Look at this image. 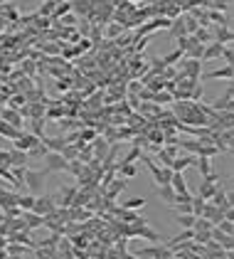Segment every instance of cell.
<instances>
[{
	"label": "cell",
	"mask_w": 234,
	"mask_h": 259,
	"mask_svg": "<svg viewBox=\"0 0 234 259\" xmlns=\"http://www.w3.org/2000/svg\"><path fill=\"white\" fill-rule=\"evenodd\" d=\"M45 170H32V168H28L25 170V188L32 193V195H42V190H45Z\"/></svg>",
	"instance_id": "1"
},
{
	"label": "cell",
	"mask_w": 234,
	"mask_h": 259,
	"mask_svg": "<svg viewBox=\"0 0 234 259\" xmlns=\"http://www.w3.org/2000/svg\"><path fill=\"white\" fill-rule=\"evenodd\" d=\"M219 185H222V178H219V175L212 170L207 178H202V180H200V190H197V197H202V200H209Z\"/></svg>",
	"instance_id": "2"
},
{
	"label": "cell",
	"mask_w": 234,
	"mask_h": 259,
	"mask_svg": "<svg viewBox=\"0 0 234 259\" xmlns=\"http://www.w3.org/2000/svg\"><path fill=\"white\" fill-rule=\"evenodd\" d=\"M42 161H45V173H64V170H69V161H64L62 153L50 151Z\"/></svg>",
	"instance_id": "3"
},
{
	"label": "cell",
	"mask_w": 234,
	"mask_h": 259,
	"mask_svg": "<svg viewBox=\"0 0 234 259\" xmlns=\"http://www.w3.org/2000/svg\"><path fill=\"white\" fill-rule=\"evenodd\" d=\"M55 210H57V202H55V197H52V195H47V193L35 195V207H32V212H35V215L47 217V215H50V212H55Z\"/></svg>",
	"instance_id": "4"
},
{
	"label": "cell",
	"mask_w": 234,
	"mask_h": 259,
	"mask_svg": "<svg viewBox=\"0 0 234 259\" xmlns=\"http://www.w3.org/2000/svg\"><path fill=\"white\" fill-rule=\"evenodd\" d=\"M77 190H79V185H64V188H59V190L52 195L55 202H57V207H72Z\"/></svg>",
	"instance_id": "5"
},
{
	"label": "cell",
	"mask_w": 234,
	"mask_h": 259,
	"mask_svg": "<svg viewBox=\"0 0 234 259\" xmlns=\"http://www.w3.org/2000/svg\"><path fill=\"white\" fill-rule=\"evenodd\" d=\"M175 158H177V143H168L155 151V161H160V165H165V168H170V163Z\"/></svg>",
	"instance_id": "6"
},
{
	"label": "cell",
	"mask_w": 234,
	"mask_h": 259,
	"mask_svg": "<svg viewBox=\"0 0 234 259\" xmlns=\"http://www.w3.org/2000/svg\"><path fill=\"white\" fill-rule=\"evenodd\" d=\"M126 185H128V183H126V178H121V175H118V178H114V180H111V183L101 190V195H104L106 200H116V197L126 190Z\"/></svg>",
	"instance_id": "7"
},
{
	"label": "cell",
	"mask_w": 234,
	"mask_h": 259,
	"mask_svg": "<svg viewBox=\"0 0 234 259\" xmlns=\"http://www.w3.org/2000/svg\"><path fill=\"white\" fill-rule=\"evenodd\" d=\"M20 193L18 190H8V188H0V210H13L18 207Z\"/></svg>",
	"instance_id": "8"
},
{
	"label": "cell",
	"mask_w": 234,
	"mask_h": 259,
	"mask_svg": "<svg viewBox=\"0 0 234 259\" xmlns=\"http://www.w3.org/2000/svg\"><path fill=\"white\" fill-rule=\"evenodd\" d=\"M0 121H5V124L15 126L18 131H23V114L15 111V109H10V106H5L3 111H0Z\"/></svg>",
	"instance_id": "9"
},
{
	"label": "cell",
	"mask_w": 234,
	"mask_h": 259,
	"mask_svg": "<svg viewBox=\"0 0 234 259\" xmlns=\"http://www.w3.org/2000/svg\"><path fill=\"white\" fill-rule=\"evenodd\" d=\"M224 47H227V45H222V42H209V45H205V52H202V62L222 60V55H224Z\"/></svg>",
	"instance_id": "10"
},
{
	"label": "cell",
	"mask_w": 234,
	"mask_h": 259,
	"mask_svg": "<svg viewBox=\"0 0 234 259\" xmlns=\"http://www.w3.org/2000/svg\"><path fill=\"white\" fill-rule=\"evenodd\" d=\"M37 141H40L37 136H32L30 131H23V133H20L15 141H13V148H18V151H25V153H28V151H30V148L37 143Z\"/></svg>",
	"instance_id": "11"
},
{
	"label": "cell",
	"mask_w": 234,
	"mask_h": 259,
	"mask_svg": "<svg viewBox=\"0 0 234 259\" xmlns=\"http://www.w3.org/2000/svg\"><path fill=\"white\" fill-rule=\"evenodd\" d=\"M72 10L82 18H94V3L91 0H72Z\"/></svg>",
	"instance_id": "12"
},
{
	"label": "cell",
	"mask_w": 234,
	"mask_h": 259,
	"mask_svg": "<svg viewBox=\"0 0 234 259\" xmlns=\"http://www.w3.org/2000/svg\"><path fill=\"white\" fill-rule=\"evenodd\" d=\"M202 217H205V220H209V222L217 227V225L224 220V212H222L219 207H214L212 202H207V205H205V210H202Z\"/></svg>",
	"instance_id": "13"
},
{
	"label": "cell",
	"mask_w": 234,
	"mask_h": 259,
	"mask_svg": "<svg viewBox=\"0 0 234 259\" xmlns=\"http://www.w3.org/2000/svg\"><path fill=\"white\" fill-rule=\"evenodd\" d=\"M195 161H197V156H177L173 163H170V168H173V173H182L185 168H190V165H195Z\"/></svg>",
	"instance_id": "14"
},
{
	"label": "cell",
	"mask_w": 234,
	"mask_h": 259,
	"mask_svg": "<svg viewBox=\"0 0 234 259\" xmlns=\"http://www.w3.org/2000/svg\"><path fill=\"white\" fill-rule=\"evenodd\" d=\"M207 202H212V205H214V207H219L222 212H224V210H229V202H227V190H224L222 185L214 190V195H212Z\"/></svg>",
	"instance_id": "15"
},
{
	"label": "cell",
	"mask_w": 234,
	"mask_h": 259,
	"mask_svg": "<svg viewBox=\"0 0 234 259\" xmlns=\"http://www.w3.org/2000/svg\"><path fill=\"white\" fill-rule=\"evenodd\" d=\"M57 5H59V0H42V5H40L35 13H37V18H50V20H52Z\"/></svg>",
	"instance_id": "16"
},
{
	"label": "cell",
	"mask_w": 234,
	"mask_h": 259,
	"mask_svg": "<svg viewBox=\"0 0 234 259\" xmlns=\"http://www.w3.org/2000/svg\"><path fill=\"white\" fill-rule=\"evenodd\" d=\"M232 77H234V69H232V67H227V65L205 74V79H229V82H232Z\"/></svg>",
	"instance_id": "17"
},
{
	"label": "cell",
	"mask_w": 234,
	"mask_h": 259,
	"mask_svg": "<svg viewBox=\"0 0 234 259\" xmlns=\"http://www.w3.org/2000/svg\"><path fill=\"white\" fill-rule=\"evenodd\" d=\"M23 220L28 225V229H37V227H45V217L42 215H35V212H23Z\"/></svg>",
	"instance_id": "18"
},
{
	"label": "cell",
	"mask_w": 234,
	"mask_h": 259,
	"mask_svg": "<svg viewBox=\"0 0 234 259\" xmlns=\"http://www.w3.org/2000/svg\"><path fill=\"white\" fill-rule=\"evenodd\" d=\"M30 252H32L30 247L18 244V242H8V247H5V254H8V257H25V254H30Z\"/></svg>",
	"instance_id": "19"
},
{
	"label": "cell",
	"mask_w": 234,
	"mask_h": 259,
	"mask_svg": "<svg viewBox=\"0 0 234 259\" xmlns=\"http://www.w3.org/2000/svg\"><path fill=\"white\" fill-rule=\"evenodd\" d=\"M209 23L217 25V28H229V18L222 10H209Z\"/></svg>",
	"instance_id": "20"
},
{
	"label": "cell",
	"mask_w": 234,
	"mask_h": 259,
	"mask_svg": "<svg viewBox=\"0 0 234 259\" xmlns=\"http://www.w3.org/2000/svg\"><path fill=\"white\" fill-rule=\"evenodd\" d=\"M116 173L121 178H136L138 175V168H136V163H118L116 165Z\"/></svg>",
	"instance_id": "21"
},
{
	"label": "cell",
	"mask_w": 234,
	"mask_h": 259,
	"mask_svg": "<svg viewBox=\"0 0 234 259\" xmlns=\"http://www.w3.org/2000/svg\"><path fill=\"white\" fill-rule=\"evenodd\" d=\"M168 30H170V35H173L175 40H177V37H185V35H187V32H185V23H182V18H180V15H177V18H175V20L170 23V28H168Z\"/></svg>",
	"instance_id": "22"
},
{
	"label": "cell",
	"mask_w": 234,
	"mask_h": 259,
	"mask_svg": "<svg viewBox=\"0 0 234 259\" xmlns=\"http://www.w3.org/2000/svg\"><path fill=\"white\" fill-rule=\"evenodd\" d=\"M200 45H209V42H214V35H212V30L209 28H197V32L192 35Z\"/></svg>",
	"instance_id": "23"
},
{
	"label": "cell",
	"mask_w": 234,
	"mask_h": 259,
	"mask_svg": "<svg viewBox=\"0 0 234 259\" xmlns=\"http://www.w3.org/2000/svg\"><path fill=\"white\" fill-rule=\"evenodd\" d=\"M91 151H94V158H96V161H104V158H106V138H104V136H101V138H94Z\"/></svg>",
	"instance_id": "24"
},
{
	"label": "cell",
	"mask_w": 234,
	"mask_h": 259,
	"mask_svg": "<svg viewBox=\"0 0 234 259\" xmlns=\"http://www.w3.org/2000/svg\"><path fill=\"white\" fill-rule=\"evenodd\" d=\"M28 153L25 151H18V148H10V168L13 165H28Z\"/></svg>",
	"instance_id": "25"
},
{
	"label": "cell",
	"mask_w": 234,
	"mask_h": 259,
	"mask_svg": "<svg viewBox=\"0 0 234 259\" xmlns=\"http://www.w3.org/2000/svg\"><path fill=\"white\" fill-rule=\"evenodd\" d=\"M195 165H197V170H200V178H207V175L212 173V158L200 156V158L195 161Z\"/></svg>",
	"instance_id": "26"
},
{
	"label": "cell",
	"mask_w": 234,
	"mask_h": 259,
	"mask_svg": "<svg viewBox=\"0 0 234 259\" xmlns=\"http://www.w3.org/2000/svg\"><path fill=\"white\" fill-rule=\"evenodd\" d=\"M158 197L165 202V205H173L175 202V190L170 185H158Z\"/></svg>",
	"instance_id": "27"
},
{
	"label": "cell",
	"mask_w": 234,
	"mask_h": 259,
	"mask_svg": "<svg viewBox=\"0 0 234 259\" xmlns=\"http://www.w3.org/2000/svg\"><path fill=\"white\" fill-rule=\"evenodd\" d=\"M148 205V200L146 197H128V200H123L121 202V207L123 210H143Z\"/></svg>",
	"instance_id": "28"
},
{
	"label": "cell",
	"mask_w": 234,
	"mask_h": 259,
	"mask_svg": "<svg viewBox=\"0 0 234 259\" xmlns=\"http://www.w3.org/2000/svg\"><path fill=\"white\" fill-rule=\"evenodd\" d=\"M180 18H182V23H185V32H187V35H195L197 28H200V23H197L190 13H180Z\"/></svg>",
	"instance_id": "29"
},
{
	"label": "cell",
	"mask_w": 234,
	"mask_h": 259,
	"mask_svg": "<svg viewBox=\"0 0 234 259\" xmlns=\"http://www.w3.org/2000/svg\"><path fill=\"white\" fill-rule=\"evenodd\" d=\"M104 259H136V254H131V252H121V249H116L114 244L106 249V257Z\"/></svg>",
	"instance_id": "30"
},
{
	"label": "cell",
	"mask_w": 234,
	"mask_h": 259,
	"mask_svg": "<svg viewBox=\"0 0 234 259\" xmlns=\"http://www.w3.org/2000/svg\"><path fill=\"white\" fill-rule=\"evenodd\" d=\"M20 133H23V131H18L15 126H10V124H5V121H0V136H5V138L15 141Z\"/></svg>",
	"instance_id": "31"
},
{
	"label": "cell",
	"mask_w": 234,
	"mask_h": 259,
	"mask_svg": "<svg viewBox=\"0 0 234 259\" xmlns=\"http://www.w3.org/2000/svg\"><path fill=\"white\" fill-rule=\"evenodd\" d=\"M47 153H50V151H47V146H45L42 141H37V143L28 151V158H45Z\"/></svg>",
	"instance_id": "32"
},
{
	"label": "cell",
	"mask_w": 234,
	"mask_h": 259,
	"mask_svg": "<svg viewBox=\"0 0 234 259\" xmlns=\"http://www.w3.org/2000/svg\"><path fill=\"white\" fill-rule=\"evenodd\" d=\"M18 207H20L23 212H32V207H35V195H20Z\"/></svg>",
	"instance_id": "33"
},
{
	"label": "cell",
	"mask_w": 234,
	"mask_h": 259,
	"mask_svg": "<svg viewBox=\"0 0 234 259\" xmlns=\"http://www.w3.org/2000/svg\"><path fill=\"white\" fill-rule=\"evenodd\" d=\"M182 57H185V55H182L180 50H173V52H168V55H165V57H160V60H163V65H165V67H173V65H177V60H182Z\"/></svg>",
	"instance_id": "34"
},
{
	"label": "cell",
	"mask_w": 234,
	"mask_h": 259,
	"mask_svg": "<svg viewBox=\"0 0 234 259\" xmlns=\"http://www.w3.org/2000/svg\"><path fill=\"white\" fill-rule=\"evenodd\" d=\"M170 101H175L173 99V94L170 92H158V94H153V104H158V106H165V104H170Z\"/></svg>",
	"instance_id": "35"
},
{
	"label": "cell",
	"mask_w": 234,
	"mask_h": 259,
	"mask_svg": "<svg viewBox=\"0 0 234 259\" xmlns=\"http://www.w3.org/2000/svg\"><path fill=\"white\" fill-rule=\"evenodd\" d=\"M30 121H32L30 133H32V136H37V138H42V136H45V121H47V119H30Z\"/></svg>",
	"instance_id": "36"
},
{
	"label": "cell",
	"mask_w": 234,
	"mask_h": 259,
	"mask_svg": "<svg viewBox=\"0 0 234 259\" xmlns=\"http://www.w3.org/2000/svg\"><path fill=\"white\" fill-rule=\"evenodd\" d=\"M192 229H195V232H212V229H214V225H212L209 220H205V217H197V220H195V225H192Z\"/></svg>",
	"instance_id": "37"
},
{
	"label": "cell",
	"mask_w": 234,
	"mask_h": 259,
	"mask_svg": "<svg viewBox=\"0 0 234 259\" xmlns=\"http://www.w3.org/2000/svg\"><path fill=\"white\" fill-rule=\"evenodd\" d=\"M195 215L192 212H187V215H177V225L182 227V229H192V225H195Z\"/></svg>",
	"instance_id": "38"
},
{
	"label": "cell",
	"mask_w": 234,
	"mask_h": 259,
	"mask_svg": "<svg viewBox=\"0 0 234 259\" xmlns=\"http://www.w3.org/2000/svg\"><path fill=\"white\" fill-rule=\"evenodd\" d=\"M28 106V99H25V94H13V99H10V109H25Z\"/></svg>",
	"instance_id": "39"
},
{
	"label": "cell",
	"mask_w": 234,
	"mask_h": 259,
	"mask_svg": "<svg viewBox=\"0 0 234 259\" xmlns=\"http://www.w3.org/2000/svg\"><path fill=\"white\" fill-rule=\"evenodd\" d=\"M205 205H207V200H202V197H192V215L195 217H202V210H205Z\"/></svg>",
	"instance_id": "40"
},
{
	"label": "cell",
	"mask_w": 234,
	"mask_h": 259,
	"mask_svg": "<svg viewBox=\"0 0 234 259\" xmlns=\"http://www.w3.org/2000/svg\"><path fill=\"white\" fill-rule=\"evenodd\" d=\"M170 207H173L177 215H187V212H192V200H190V202H173Z\"/></svg>",
	"instance_id": "41"
},
{
	"label": "cell",
	"mask_w": 234,
	"mask_h": 259,
	"mask_svg": "<svg viewBox=\"0 0 234 259\" xmlns=\"http://www.w3.org/2000/svg\"><path fill=\"white\" fill-rule=\"evenodd\" d=\"M94 138H96V131H94V129H82V131H79V141H82V143H89V141H94Z\"/></svg>",
	"instance_id": "42"
},
{
	"label": "cell",
	"mask_w": 234,
	"mask_h": 259,
	"mask_svg": "<svg viewBox=\"0 0 234 259\" xmlns=\"http://www.w3.org/2000/svg\"><path fill=\"white\" fill-rule=\"evenodd\" d=\"M217 229H219V232H224V234H229V237H232V234H234V222H229V220H222V222H219V225H217Z\"/></svg>",
	"instance_id": "43"
},
{
	"label": "cell",
	"mask_w": 234,
	"mask_h": 259,
	"mask_svg": "<svg viewBox=\"0 0 234 259\" xmlns=\"http://www.w3.org/2000/svg\"><path fill=\"white\" fill-rule=\"evenodd\" d=\"M222 60H224V65H227V67H232V69H234V50H232V47H224Z\"/></svg>",
	"instance_id": "44"
},
{
	"label": "cell",
	"mask_w": 234,
	"mask_h": 259,
	"mask_svg": "<svg viewBox=\"0 0 234 259\" xmlns=\"http://www.w3.org/2000/svg\"><path fill=\"white\" fill-rule=\"evenodd\" d=\"M123 32V25H118V23H111L109 28H106V35L109 37H116V35H121Z\"/></svg>",
	"instance_id": "45"
},
{
	"label": "cell",
	"mask_w": 234,
	"mask_h": 259,
	"mask_svg": "<svg viewBox=\"0 0 234 259\" xmlns=\"http://www.w3.org/2000/svg\"><path fill=\"white\" fill-rule=\"evenodd\" d=\"M195 242H197V244H207V242H212V232H195Z\"/></svg>",
	"instance_id": "46"
},
{
	"label": "cell",
	"mask_w": 234,
	"mask_h": 259,
	"mask_svg": "<svg viewBox=\"0 0 234 259\" xmlns=\"http://www.w3.org/2000/svg\"><path fill=\"white\" fill-rule=\"evenodd\" d=\"M55 89H57V92H69L72 84H69V79L64 77V79H57V82H55Z\"/></svg>",
	"instance_id": "47"
},
{
	"label": "cell",
	"mask_w": 234,
	"mask_h": 259,
	"mask_svg": "<svg viewBox=\"0 0 234 259\" xmlns=\"http://www.w3.org/2000/svg\"><path fill=\"white\" fill-rule=\"evenodd\" d=\"M77 23H79L77 15H64V18H62V28H74Z\"/></svg>",
	"instance_id": "48"
},
{
	"label": "cell",
	"mask_w": 234,
	"mask_h": 259,
	"mask_svg": "<svg viewBox=\"0 0 234 259\" xmlns=\"http://www.w3.org/2000/svg\"><path fill=\"white\" fill-rule=\"evenodd\" d=\"M224 220H229V222H234V207H229V210H224Z\"/></svg>",
	"instance_id": "49"
},
{
	"label": "cell",
	"mask_w": 234,
	"mask_h": 259,
	"mask_svg": "<svg viewBox=\"0 0 234 259\" xmlns=\"http://www.w3.org/2000/svg\"><path fill=\"white\" fill-rule=\"evenodd\" d=\"M25 72H28V74H35V67H32V62H25Z\"/></svg>",
	"instance_id": "50"
},
{
	"label": "cell",
	"mask_w": 234,
	"mask_h": 259,
	"mask_svg": "<svg viewBox=\"0 0 234 259\" xmlns=\"http://www.w3.org/2000/svg\"><path fill=\"white\" fill-rule=\"evenodd\" d=\"M227 202H229V207H234V190L227 193Z\"/></svg>",
	"instance_id": "51"
},
{
	"label": "cell",
	"mask_w": 234,
	"mask_h": 259,
	"mask_svg": "<svg viewBox=\"0 0 234 259\" xmlns=\"http://www.w3.org/2000/svg\"><path fill=\"white\" fill-rule=\"evenodd\" d=\"M170 259H180V257H177V254H173V257H170Z\"/></svg>",
	"instance_id": "52"
},
{
	"label": "cell",
	"mask_w": 234,
	"mask_h": 259,
	"mask_svg": "<svg viewBox=\"0 0 234 259\" xmlns=\"http://www.w3.org/2000/svg\"><path fill=\"white\" fill-rule=\"evenodd\" d=\"M0 3H3V0H0Z\"/></svg>",
	"instance_id": "53"
}]
</instances>
